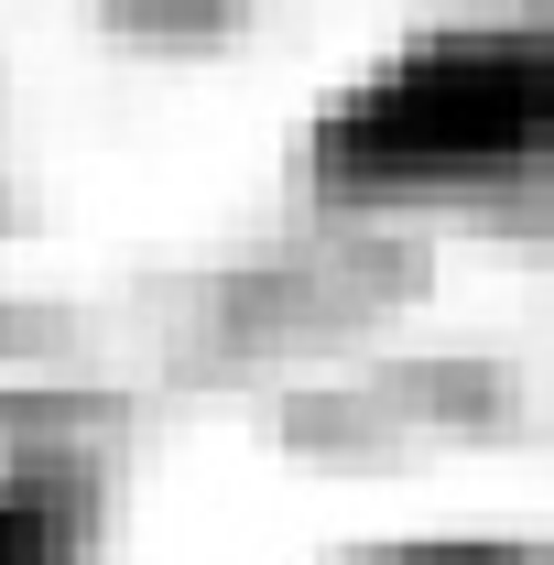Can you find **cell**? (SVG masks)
I'll return each instance as SVG.
<instances>
[{
  "label": "cell",
  "mask_w": 554,
  "mask_h": 565,
  "mask_svg": "<svg viewBox=\"0 0 554 565\" xmlns=\"http://www.w3.org/2000/svg\"><path fill=\"white\" fill-rule=\"evenodd\" d=\"M544 131V44L533 33H446L414 44L370 98L327 120L338 185H479L511 174Z\"/></svg>",
  "instance_id": "cell-1"
},
{
  "label": "cell",
  "mask_w": 554,
  "mask_h": 565,
  "mask_svg": "<svg viewBox=\"0 0 554 565\" xmlns=\"http://www.w3.org/2000/svg\"><path fill=\"white\" fill-rule=\"evenodd\" d=\"M0 565H66V500L11 479L0 490Z\"/></svg>",
  "instance_id": "cell-2"
},
{
  "label": "cell",
  "mask_w": 554,
  "mask_h": 565,
  "mask_svg": "<svg viewBox=\"0 0 554 565\" xmlns=\"http://www.w3.org/2000/svg\"><path fill=\"white\" fill-rule=\"evenodd\" d=\"M414 565H457V555H414Z\"/></svg>",
  "instance_id": "cell-3"
}]
</instances>
